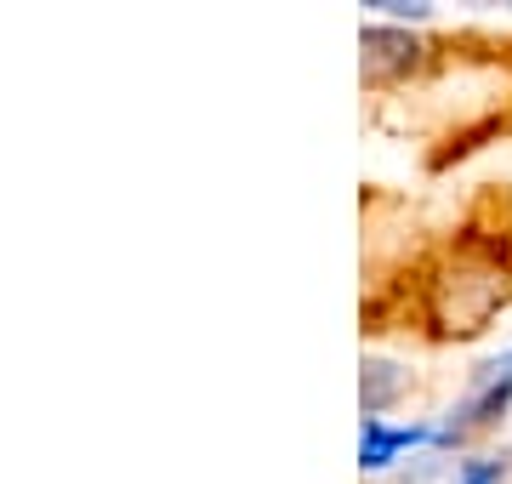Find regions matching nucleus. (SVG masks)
<instances>
[{
  "label": "nucleus",
  "instance_id": "2",
  "mask_svg": "<svg viewBox=\"0 0 512 484\" xmlns=\"http://www.w3.org/2000/svg\"><path fill=\"white\" fill-rule=\"evenodd\" d=\"M507 410H512V348L495 354V359H484V365L473 371L467 393H461L456 405H450V416L439 422V450H461L467 439L501 428Z\"/></svg>",
  "mask_w": 512,
  "mask_h": 484
},
{
  "label": "nucleus",
  "instance_id": "4",
  "mask_svg": "<svg viewBox=\"0 0 512 484\" xmlns=\"http://www.w3.org/2000/svg\"><path fill=\"white\" fill-rule=\"evenodd\" d=\"M404 450H439V422H387V416H365V433H359V462L376 473V467H393Z\"/></svg>",
  "mask_w": 512,
  "mask_h": 484
},
{
  "label": "nucleus",
  "instance_id": "7",
  "mask_svg": "<svg viewBox=\"0 0 512 484\" xmlns=\"http://www.w3.org/2000/svg\"><path fill=\"white\" fill-rule=\"evenodd\" d=\"M376 6H382L387 18L399 23V29H404V23H427V18H433L427 6H410V0H376Z\"/></svg>",
  "mask_w": 512,
  "mask_h": 484
},
{
  "label": "nucleus",
  "instance_id": "5",
  "mask_svg": "<svg viewBox=\"0 0 512 484\" xmlns=\"http://www.w3.org/2000/svg\"><path fill=\"white\" fill-rule=\"evenodd\" d=\"M410 388H416V376L404 371V365H393V359H365V382H359L365 416H387Z\"/></svg>",
  "mask_w": 512,
  "mask_h": 484
},
{
  "label": "nucleus",
  "instance_id": "1",
  "mask_svg": "<svg viewBox=\"0 0 512 484\" xmlns=\"http://www.w3.org/2000/svg\"><path fill=\"white\" fill-rule=\"evenodd\" d=\"M512 308V257L501 240H461L439 257V268L421 280L416 319L439 342H467L490 331L495 314Z\"/></svg>",
  "mask_w": 512,
  "mask_h": 484
},
{
  "label": "nucleus",
  "instance_id": "3",
  "mask_svg": "<svg viewBox=\"0 0 512 484\" xmlns=\"http://www.w3.org/2000/svg\"><path fill=\"white\" fill-rule=\"evenodd\" d=\"M359 46H365V86H399V80L421 75L439 57L433 40L410 35L399 23H370L365 35H359Z\"/></svg>",
  "mask_w": 512,
  "mask_h": 484
},
{
  "label": "nucleus",
  "instance_id": "6",
  "mask_svg": "<svg viewBox=\"0 0 512 484\" xmlns=\"http://www.w3.org/2000/svg\"><path fill=\"white\" fill-rule=\"evenodd\" d=\"M512 462L507 456H467V462H456V484H507Z\"/></svg>",
  "mask_w": 512,
  "mask_h": 484
}]
</instances>
